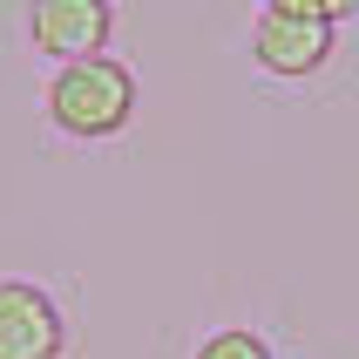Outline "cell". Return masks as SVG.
I'll use <instances>...</instances> for the list:
<instances>
[{
	"mask_svg": "<svg viewBox=\"0 0 359 359\" xmlns=\"http://www.w3.org/2000/svg\"><path fill=\"white\" fill-rule=\"evenodd\" d=\"M129 116H136V75L109 48L55 68V81H48V122H55L61 136L109 142V136L129 129Z\"/></svg>",
	"mask_w": 359,
	"mask_h": 359,
	"instance_id": "1",
	"label": "cell"
},
{
	"mask_svg": "<svg viewBox=\"0 0 359 359\" xmlns=\"http://www.w3.org/2000/svg\"><path fill=\"white\" fill-rule=\"evenodd\" d=\"M325 55H332V20H312V14H292V7H271L264 0L258 27H251V61L278 81H305L319 75Z\"/></svg>",
	"mask_w": 359,
	"mask_h": 359,
	"instance_id": "2",
	"label": "cell"
},
{
	"mask_svg": "<svg viewBox=\"0 0 359 359\" xmlns=\"http://www.w3.org/2000/svg\"><path fill=\"white\" fill-rule=\"evenodd\" d=\"M68 325L34 278H0V359H61Z\"/></svg>",
	"mask_w": 359,
	"mask_h": 359,
	"instance_id": "3",
	"label": "cell"
},
{
	"mask_svg": "<svg viewBox=\"0 0 359 359\" xmlns=\"http://www.w3.org/2000/svg\"><path fill=\"white\" fill-rule=\"evenodd\" d=\"M116 7L109 0H27V41L48 61H81L109 48Z\"/></svg>",
	"mask_w": 359,
	"mask_h": 359,
	"instance_id": "4",
	"label": "cell"
},
{
	"mask_svg": "<svg viewBox=\"0 0 359 359\" xmlns=\"http://www.w3.org/2000/svg\"><path fill=\"white\" fill-rule=\"evenodd\" d=\"M197 359H271V346L258 332H244V325H224V332H210L197 346Z\"/></svg>",
	"mask_w": 359,
	"mask_h": 359,
	"instance_id": "5",
	"label": "cell"
},
{
	"mask_svg": "<svg viewBox=\"0 0 359 359\" xmlns=\"http://www.w3.org/2000/svg\"><path fill=\"white\" fill-rule=\"evenodd\" d=\"M271 7H292V14H312V20H332V27H339L359 0H271Z\"/></svg>",
	"mask_w": 359,
	"mask_h": 359,
	"instance_id": "6",
	"label": "cell"
}]
</instances>
